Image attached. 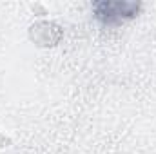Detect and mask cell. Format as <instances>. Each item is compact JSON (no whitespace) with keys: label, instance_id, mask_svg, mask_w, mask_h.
<instances>
[{"label":"cell","instance_id":"6da1fadb","mask_svg":"<svg viewBox=\"0 0 156 154\" xmlns=\"http://www.w3.org/2000/svg\"><path fill=\"white\" fill-rule=\"evenodd\" d=\"M138 2L129 0H98L93 4L94 18L104 26H120L125 20H131L140 11Z\"/></svg>","mask_w":156,"mask_h":154}]
</instances>
